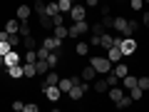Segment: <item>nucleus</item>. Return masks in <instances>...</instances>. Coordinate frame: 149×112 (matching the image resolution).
I'll list each match as a JSON object with an SVG mask.
<instances>
[{
  "mask_svg": "<svg viewBox=\"0 0 149 112\" xmlns=\"http://www.w3.org/2000/svg\"><path fill=\"white\" fill-rule=\"evenodd\" d=\"M90 65L97 70V75H107V72L112 70V62H109L107 57H92V60H90Z\"/></svg>",
  "mask_w": 149,
  "mask_h": 112,
  "instance_id": "1",
  "label": "nucleus"
},
{
  "mask_svg": "<svg viewBox=\"0 0 149 112\" xmlns=\"http://www.w3.org/2000/svg\"><path fill=\"white\" fill-rule=\"evenodd\" d=\"M67 30H70V37H72V40H74V37H82V35H85V32H90V22H87V20L72 22V27H67Z\"/></svg>",
  "mask_w": 149,
  "mask_h": 112,
  "instance_id": "2",
  "label": "nucleus"
},
{
  "mask_svg": "<svg viewBox=\"0 0 149 112\" xmlns=\"http://www.w3.org/2000/svg\"><path fill=\"white\" fill-rule=\"evenodd\" d=\"M67 15L72 18V22H80V20H87V8H85V5H80V3H74V5H72V10H70Z\"/></svg>",
  "mask_w": 149,
  "mask_h": 112,
  "instance_id": "3",
  "label": "nucleus"
},
{
  "mask_svg": "<svg viewBox=\"0 0 149 112\" xmlns=\"http://www.w3.org/2000/svg\"><path fill=\"white\" fill-rule=\"evenodd\" d=\"M42 92H45V97H47L50 102H57L60 97H62V90H60L57 85H45V87H42Z\"/></svg>",
  "mask_w": 149,
  "mask_h": 112,
  "instance_id": "4",
  "label": "nucleus"
},
{
  "mask_svg": "<svg viewBox=\"0 0 149 112\" xmlns=\"http://www.w3.org/2000/svg\"><path fill=\"white\" fill-rule=\"evenodd\" d=\"M119 50H122L124 57H127V55H132L134 50H137V43H134V37H122V43H119Z\"/></svg>",
  "mask_w": 149,
  "mask_h": 112,
  "instance_id": "5",
  "label": "nucleus"
},
{
  "mask_svg": "<svg viewBox=\"0 0 149 112\" xmlns=\"http://www.w3.org/2000/svg\"><path fill=\"white\" fill-rule=\"evenodd\" d=\"M107 92H109V100H112V105H117V102L124 97V92H127V90H124V87H119V85H114V87H109Z\"/></svg>",
  "mask_w": 149,
  "mask_h": 112,
  "instance_id": "6",
  "label": "nucleus"
},
{
  "mask_svg": "<svg viewBox=\"0 0 149 112\" xmlns=\"http://www.w3.org/2000/svg\"><path fill=\"white\" fill-rule=\"evenodd\" d=\"M122 57H124V55H122V50H119L117 45H112V48L107 50V60H109L112 65H114V62H122Z\"/></svg>",
  "mask_w": 149,
  "mask_h": 112,
  "instance_id": "7",
  "label": "nucleus"
},
{
  "mask_svg": "<svg viewBox=\"0 0 149 112\" xmlns=\"http://www.w3.org/2000/svg\"><path fill=\"white\" fill-rule=\"evenodd\" d=\"M42 45H45L47 50H60V48H62V40L52 35V37H45V40H42Z\"/></svg>",
  "mask_w": 149,
  "mask_h": 112,
  "instance_id": "8",
  "label": "nucleus"
},
{
  "mask_svg": "<svg viewBox=\"0 0 149 112\" xmlns=\"http://www.w3.org/2000/svg\"><path fill=\"white\" fill-rule=\"evenodd\" d=\"M30 15H32V8L30 5H17V20H20V22L30 20Z\"/></svg>",
  "mask_w": 149,
  "mask_h": 112,
  "instance_id": "9",
  "label": "nucleus"
},
{
  "mask_svg": "<svg viewBox=\"0 0 149 112\" xmlns=\"http://www.w3.org/2000/svg\"><path fill=\"white\" fill-rule=\"evenodd\" d=\"M92 85H95V92H107V90H109L107 77H95V80H92Z\"/></svg>",
  "mask_w": 149,
  "mask_h": 112,
  "instance_id": "10",
  "label": "nucleus"
},
{
  "mask_svg": "<svg viewBox=\"0 0 149 112\" xmlns=\"http://www.w3.org/2000/svg\"><path fill=\"white\" fill-rule=\"evenodd\" d=\"M67 97H70L72 102H77V100H82V97H85V90H82L80 85H72V90L67 92Z\"/></svg>",
  "mask_w": 149,
  "mask_h": 112,
  "instance_id": "11",
  "label": "nucleus"
},
{
  "mask_svg": "<svg viewBox=\"0 0 149 112\" xmlns=\"http://www.w3.org/2000/svg\"><path fill=\"white\" fill-rule=\"evenodd\" d=\"M10 65H20V52L17 50H10L5 55V67H10Z\"/></svg>",
  "mask_w": 149,
  "mask_h": 112,
  "instance_id": "12",
  "label": "nucleus"
},
{
  "mask_svg": "<svg viewBox=\"0 0 149 112\" xmlns=\"http://www.w3.org/2000/svg\"><path fill=\"white\" fill-rule=\"evenodd\" d=\"M57 82H60V75L55 72V70H50V72L45 75V80H42V85H40V87H45V85H57Z\"/></svg>",
  "mask_w": 149,
  "mask_h": 112,
  "instance_id": "13",
  "label": "nucleus"
},
{
  "mask_svg": "<svg viewBox=\"0 0 149 112\" xmlns=\"http://www.w3.org/2000/svg\"><path fill=\"white\" fill-rule=\"evenodd\" d=\"M37 20H40V25H42L45 30H50V27H55V25H52V18H50L47 13H37Z\"/></svg>",
  "mask_w": 149,
  "mask_h": 112,
  "instance_id": "14",
  "label": "nucleus"
},
{
  "mask_svg": "<svg viewBox=\"0 0 149 112\" xmlns=\"http://www.w3.org/2000/svg\"><path fill=\"white\" fill-rule=\"evenodd\" d=\"M8 43H10V48H13V50H17V45H22L20 32H8Z\"/></svg>",
  "mask_w": 149,
  "mask_h": 112,
  "instance_id": "15",
  "label": "nucleus"
},
{
  "mask_svg": "<svg viewBox=\"0 0 149 112\" xmlns=\"http://www.w3.org/2000/svg\"><path fill=\"white\" fill-rule=\"evenodd\" d=\"M8 77L20 80V77H22V65H10V67H8Z\"/></svg>",
  "mask_w": 149,
  "mask_h": 112,
  "instance_id": "16",
  "label": "nucleus"
},
{
  "mask_svg": "<svg viewBox=\"0 0 149 112\" xmlns=\"http://www.w3.org/2000/svg\"><path fill=\"white\" fill-rule=\"evenodd\" d=\"M80 75H82V80H87V82H92V80H95V77H97V70L92 67V65H87V67L82 70Z\"/></svg>",
  "mask_w": 149,
  "mask_h": 112,
  "instance_id": "17",
  "label": "nucleus"
},
{
  "mask_svg": "<svg viewBox=\"0 0 149 112\" xmlns=\"http://www.w3.org/2000/svg\"><path fill=\"white\" fill-rule=\"evenodd\" d=\"M57 87H60V90H62V95H67V92L72 90V77H60Z\"/></svg>",
  "mask_w": 149,
  "mask_h": 112,
  "instance_id": "18",
  "label": "nucleus"
},
{
  "mask_svg": "<svg viewBox=\"0 0 149 112\" xmlns=\"http://www.w3.org/2000/svg\"><path fill=\"white\" fill-rule=\"evenodd\" d=\"M112 70H114V75H117L119 80H122L124 75H129V67H127L124 62H114V67H112Z\"/></svg>",
  "mask_w": 149,
  "mask_h": 112,
  "instance_id": "19",
  "label": "nucleus"
},
{
  "mask_svg": "<svg viewBox=\"0 0 149 112\" xmlns=\"http://www.w3.org/2000/svg\"><path fill=\"white\" fill-rule=\"evenodd\" d=\"M35 70H37V75H47V72H50L47 60H35Z\"/></svg>",
  "mask_w": 149,
  "mask_h": 112,
  "instance_id": "20",
  "label": "nucleus"
},
{
  "mask_svg": "<svg viewBox=\"0 0 149 112\" xmlns=\"http://www.w3.org/2000/svg\"><path fill=\"white\" fill-rule=\"evenodd\" d=\"M37 70H35V62H25L22 65V77H35Z\"/></svg>",
  "mask_w": 149,
  "mask_h": 112,
  "instance_id": "21",
  "label": "nucleus"
},
{
  "mask_svg": "<svg viewBox=\"0 0 149 112\" xmlns=\"http://www.w3.org/2000/svg\"><path fill=\"white\" fill-rule=\"evenodd\" d=\"M40 13H47L50 18H52L55 13H60V8H57V0H52V3H45V8H42Z\"/></svg>",
  "mask_w": 149,
  "mask_h": 112,
  "instance_id": "22",
  "label": "nucleus"
},
{
  "mask_svg": "<svg viewBox=\"0 0 149 112\" xmlns=\"http://www.w3.org/2000/svg\"><path fill=\"white\" fill-rule=\"evenodd\" d=\"M112 45H114V43H112V35H109V32H102V35H100V48L109 50Z\"/></svg>",
  "mask_w": 149,
  "mask_h": 112,
  "instance_id": "23",
  "label": "nucleus"
},
{
  "mask_svg": "<svg viewBox=\"0 0 149 112\" xmlns=\"http://www.w3.org/2000/svg\"><path fill=\"white\" fill-rule=\"evenodd\" d=\"M127 95L132 97L134 102H139V100H142V97H144V90H142V87H137V85H134L132 90H127Z\"/></svg>",
  "mask_w": 149,
  "mask_h": 112,
  "instance_id": "24",
  "label": "nucleus"
},
{
  "mask_svg": "<svg viewBox=\"0 0 149 112\" xmlns=\"http://www.w3.org/2000/svg\"><path fill=\"white\" fill-rule=\"evenodd\" d=\"M134 85H137V77H134V75H124L122 77V87L124 90H132Z\"/></svg>",
  "mask_w": 149,
  "mask_h": 112,
  "instance_id": "25",
  "label": "nucleus"
},
{
  "mask_svg": "<svg viewBox=\"0 0 149 112\" xmlns=\"http://www.w3.org/2000/svg\"><path fill=\"white\" fill-rule=\"evenodd\" d=\"M22 48H25V50H37L40 45L35 43V37H32V35H27V37H22Z\"/></svg>",
  "mask_w": 149,
  "mask_h": 112,
  "instance_id": "26",
  "label": "nucleus"
},
{
  "mask_svg": "<svg viewBox=\"0 0 149 112\" xmlns=\"http://www.w3.org/2000/svg\"><path fill=\"white\" fill-rule=\"evenodd\" d=\"M74 52L80 55V57H85V55L90 52V43H82V40H80V43L74 45Z\"/></svg>",
  "mask_w": 149,
  "mask_h": 112,
  "instance_id": "27",
  "label": "nucleus"
},
{
  "mask_svg": "<svg viewBox=\"0 0 149 112\" xmlns=\"http://www.w3.org/2000/svg\"><path fill=\"white\" fill-rule=\"evenodd\" d=\"M129 105H134V100H132V97L127 95V92H124V97H122V100H119V102H117L114 107H117V110H127Z\"/></svg>",
  "mask_w": 149,
  "mask_h": 112,
  "instance_id": "28",
  "label": "nucleus"
},
{
  "mask_svg": "<svg viewBox=\"0 0 149 112\" xmlns=\"http://www.w3.org/2000/svg\"><path fill=\"white\" fill-rule=\"evenodd\" d=\"M55 37H60V40H65V37H70V30L65 27V22H62V25H55Z\"/></svg>",
  "mask_w": 149,
  "mask_h": 112,
  "instance_id": "29",
  "label": "nucleus"
},
{
  "mask_svg": "<svg viewBox=\"0 0 149 112\" xmlns=\"http://www.w3.org/2000/svg\"><path fill=\"white\" fill-rule=\"evenodd\" d=\"M47 65H50V70H55L60 65V55H57V50H52V52L47 55Z\"/></svg>",
  "mask_w": 149,
  "mask_h": 112,
  "instance_id": "30",
  "label": "nucleus"
},
{
  "mask_svg": "<svg viewBox=\"0 0 149 112\" xmlns=\"http://www.w3.org/2000/svg\"><path fill=\"white\" fill-rule=\"evenodd\" d=\"M20 37H27V35H32V27H30V20H25V22H20Z\"/></svg>",
  "mask_w": 149,
  "mask_h": 112,
  "instance_id": "31",
  "label": "nucleus"
},
{
  "mask_svg": "<svg viewBox=\"0 0 149 112\" xmlns=\"http://www.w3.org/2000/svg\"><path fill=\"white\" fill-rule=\"evenodd\" d=\"M104 77H107V82H109V87H114V85H119V82H122V80L117 77V75H114V70H109V72H107Z\"/></svg>",
  "mask_w": 149,
  "mask_h": 112,
  "instance_id": "32",
  "label": "nucleus"
},
{
  "mask_svg": "<svg viewBox=\"0 0 149 112\" xmlns=\"http://www.w3.org/2000/svg\"><path fill=\"white\" fill-rule=\"evenodd\" d=\"M5 30L8 32H17V30H20V20H8L5 22Z\"/></svg>",
  "mask_w": 149,
  "mask_h": 112,
  "instance_id": "33",
  "label": "nucleus"
},
{
  "mask_svg": "<svg viewBox=\"0 0 149 112\" xmlns=\"http://www.w3.org/2000/svg\"><path fill=\"white\" fill-rule=\"evenodd\" d=\"M35 52H37V60H47V55L52 52V50H47V48H45V45H40V48H37Z\"/></svg>",
  "mask_w": 149,
  "mask_h": 112,
  "instance_id": "34",
  "label": "nucleus"
},
{
  "mask_svg": "<svg viewBox=\"0 0 149 112\" xmlns=\"http://www.w3.org/2000/svg\"><path fill=\"white\" fill-rule=\"evenodd\" d=\"M57 8H60V13H70L72 10V3L70 0H57Z\"/></svg>",
  "mask_w": 149,
  "mask_h": 112,
  "instance_id": "35",
  "label": "nucleus"
},
{
  "mask_svg": "<svg viewBox=\"0 0 149 112\" xmlns=\"http://www.w3.org/2000/svg\"><path fill=\"white\" fill-rule=\"evenodd\" d=\"M90 32L92 35H102V32H104V25H102V22H95V25H90Z\"/></svg>",
  "mask_w": 149,
  "mask_h": 112,
  "instance_id": "36",
  "label": "nucleus"
},
{
  "mask_svg": "<svg viewBox=\"0 0 149 112\" xmlns=\"http://www.w3.org/2000/svg\"><path fill=\"white\" fill-rule=\"evenodd\" d=\"M137 87H142L144 92L149 90V77H147V75H144V77H137Z\"/></svg>",
  "mask_w": 149,
  "mask_h": 112,
  "instance_id": "37",
  "label": "nucleus"
},
{
  "mask_svg": "<svg viewBox=\"0 0 149 112\" xmlns=\"http://www.w3.org/2000/svg\"><path fill=\"white\" fill-rule=\"evenodd\" d=\"M102 25H104V27H114V18H112L109 13H107V15H102Z\"/></svg>",
  "mask_w": 149,
  "mask_h": 112,
  "instance_id": "38",
  "label": "nucleus"
},
{
  "mask_svg": "<svg viewBox=\"0 0 149 112\" xmlns=\"http://www.w3.org/2000/svg\"><path fill=\"white\" fill-rule=\"evenodd\" d=\"M65 22V13H55L52 15V25H62Z\"/></svg>",
  "mask_w": 149,
  "mask_h": 112,
  "instance_id": "39",
  "label": "nucleus"
},
{
  "mask_svg": "<svg viewBox=\"0 0 149 112\" xmlns=\"http://www.w3.org/2000/svg\"><path fill=\"white\" fill-rule=\"evenodd\" d=\"M129 8H132V10H142V8H144V0H129Z\"/></svg>",
  "mask_w": 149,
  "mask_h": 112,
  "instance_id": "40",
  "label": "nucleus"
},
{
  "mask_svg": "<svg viewBox=\"0 0 149 112\" xmlns=\"http://www.w3.org/2000/svg\"><path fill=\"white\" fill-rule=\"evenodd\" d=\"M35 60H37V52L35 50H27L25 52V62H35Z\"/></svg>",
  "mask_w": 149,
  "mask_h": 112,
  "instance_id": "41",
  "label": "nucleus"
},
{
  "mask_svg": "<svg viewBox=\"0 0 149 112\" xmlns=\"http://www.w3.org/2000/svg\"><path fill=\"white\" fill-rule=\"evenodd\" d=\"M13 110H15V112H20V110H25V102H20V100H15V102H13Z\"/></svg>",
  "mask_w": 149,
  "mask_h": 112,
  "instance_id": "42",
  "label": "nucleus"
},
{
  "mask_svg": "<svg viewBox=\"0 0 149 112\" xmlns=\"http://www.w3.org/2000/svg\"><path fill=\"white\" fill-rule=\"evenodd\" d=\"M25 112H37V105H35V102H30V105H25Z\"/></svg>",
  "mask_w": 149,
  "mask_h": 112,
  "instance_id": "43",
  "label": "nucleus"
},
{
  "mask_svg": "<svg viewBox=\"0 0 149 112\" xmlns=\"http://www.w3.org/2000/svg\"><path fill=\"white\" fill-rule=\"evenodd\" d=\"M85 3H87V5H90V8H97V5H100V3H102V0H85Z\"/></svg>",
  "mask_w": 149,
  "mask_h": 112,
  "instance_id": "44",
  "label": "nucleus"
},
{
  "mask_svg": "<svg viewBox=\"0 0 149 112\" xmlns=\"http://www.w3.org/2000/svg\"><path fill=\"white\" fill-rule=\"evenodd\" d=\"M142 25H149V10L144 13V15H142Z\"/></svg>",
  "mask_w": 149,
  "mask_h": 112,
  "instance_id": "45",
  "label": "nucleus"
},
{
  "mask_svg": "<svg viewBox=\"0 0 149 112\" xmlns=\"http://www.w3.org/2000/svg\"><path fill=\"white\" fill-rule=\"evenodd\" d=\"M70 3H72V5H74V3H77V0H70Z\"/></svg>",
  "mask_w": 149,
  "mask_h": 112,
  "instance_id": "46",
  "label": "nucleus"
},
{
  "mask_svg": "<svg viewBox=\"0 0 149 112\" xmlns=\"http://www.w3.org/2000/svg\"><path fill=\"white\" fill-rule=\"evenodd\" d=\"M144 5H149V0H144Z\"/></svg>",
  "mask_w": 149,
  "mask_h": 112,
  "instance_id": "47",
  "label": "nucleus"
}]
</instances>
